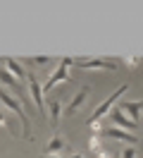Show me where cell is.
Instances as JSON below:
<instances>
[{"mask_svg":"<svg viewBox=\"0 0 143 158\" xmlns=\"http://www.w3.org/2000/svg\"><path fill=\"white\" fill-rule=\"evenodd\" d=\"M48 110H50V125L57 127V122H60V113H62V101L53 98L50 103H48Z\"/></svg>","mask_w":143,"mask_h":158,"instance_id":"cell-12","label":"cell"},{"mask_svg":"<svg viewBox=\"0 0 143 158\" xmlns=\"http://www.w3.org/2000/svg\"><path fill=\"white\" fill-rule=\"evenodd\" d=\"M74 65L79 69H117L112 60L105 58H91V60H74Z\"/></svg>","mask_w":143,"mask_h":158,"instance_id":"cell-5","label":"cell"},{"mask_svg":"<svg viewBox=\"0 0 143 158\" xmlns=\"http://www.w3.org/2000/svg\"><path fill=\"white\" fill-rule=\"evenodd\" d=\"M136 156H138L136 146H126V148L122 151V156H119V158H136Z\"/></svg>","mask_w":143,"mask_h":158,"instance_id":"cell-15","label":"cell"},{"mask_svg":"<svg viewBox=\"0 0 143 158\" xmlns=\"http://www.w3.org/2000/svg\"><path fill=\"white\" fill-rule=\"evenodd\" d=\"M29 62H36V65H48V62H53V58H46V55H38V58H29Z\"/></svg>","mask_w":143,"mask_h":158,"instance_id":"cell-16","label":"cell"},{"mask_svg":"<svg viewBox=\"0 0 143 158\" xmlns=\"http://www.w3.org/2000/svg\"><path fill=\"white\" fill-rule=\"evenodd\" d=\"M69 67H72V60H69V58H62V60H60V65H57V69L46 79L43 91H53V86H57V84L67 81V79H69Z\"/></svg>","mask_w":143,"mask_h":158,"instance_id":"cell-3","label":"cell"},{"mask_svg":"<svg viewBox=\"0 0 143 158\" xmlns=\"http://www.w3.org/2000/svg\"><path fill=\"white\" fill-rule=\"evenodd\" d=\"M119 108H122V113L129 120H133V122L138 125V120H141V110H143V98L141 101H124V103H119Z\"/></svg>","mask_w":143,"mask_h":158,"instance_id":"cell-7","label":"cell"},{"mask_svg":"<svg viewBox=\"0 0 143 158\" xmlns=\"http://www.w3.org/2000/svg\"><path fill=\"white\" fill-rule=\"evenodd\" d=\"M0 127H5L10 134H14V127H10V122H7V118H5V113H0Z\"/></svg>","mask_w":143,"mask_h":158,"instance_id":"cell-17","label":"cell"},{"mask_svg":"<svg viewBox=\"0 0 143 158\" xmlns=\"http://www.w3.org/2000/svg\"><path fill=\"white\" fill-rule=\"evenodd\" d=\"M122 62H124V65H126V67H136V65H138L141 60H138V58H124Z\"/></svg>","mask_w":143,"mask_h":158,"instance_id":"cell-18","label":"cell"},{"mask_svg":"<svg viewBox=\"0 0 143 158\" xmlns=\"http://www.w3.org/2000/svg\"><path fill=\"white\" fill-rule=\"evenodd\" d=\"M0 62L5 65V69H7L17 81H19V79H26V69H24V65H22L19 60H14V58H2Z\"/></svg>","mask_w":143,"mask_h":158,"instance_id":"cell-8","label":"cell"},{"mask_svg":"<svg viewBox=\"0 0 143 158\" xmlns=\"http://www.w3.org/2000/svg\"><path fill=\"white\" fill-rule=\"evenodd\" d=\"M0 81H2L5 86H10V89H17V86H19V84H17V79L12 77L7 69H0Z\"/></svg>","mask_w":143,"mask_h":158,"instance_id":"cell-13","label":"cell"},{"mask_svg":"<svg viewBox=\"0 0 143 158\" xmlns=\"http://www.w3.org/2000/svg\"><path fill=\"white\" fill-rule=\"evenodd\" d=\"M98 158H110V156H107V153H100V156H98Z\"/></svg>","mask_w":143,"mask_h":158,"instance_id":"cell-20","label":"cell"},{"mask_svg":"<svg viewBox=\"0 0 143 158\" xmlns=\"http://www.w3.org/2000/svg\"><path fill=\"white\" fill-rule=\"evenodd\" d=\"M26 81H29V89H31V98H34V103H36L38 113L43 115L46 113V103H43V86L38 84V79L34 72H26Z\"/></svg>","mask_w":143,"mask_h":158,"instance_id":"cell-4","label":"cell"},{"mask_svg":"<svg viewBox=\"0 0 143 158\" xmlns=\"http://www.w3.org/2000/svg\"><path fill=\"white\" fill-rule=\"evenodd\" d=\"M62 148H65V139H62V134H60V132H55V134L50 137V141H48V146H46V151H43V153H46V156H57Z\"/></svg>","mask_w":143,"mask_h":158,"instance_id":"cell-10","label":"cell"},{"mask_svg":"<svg viewBox=\"0 0 143 158\" xmlns=\"http://www.w3.org/2000/svg\"><path fill=\"white\" fill-rule=\"evenodd\" d=\"M112 158H119V156H112Z\"/></svg>","mask_w":143,"mask_h":158,"instance_id":"cell-21","label":"cell"},{"mask_svg":"<svg viewBox=\"0 0 143 158\" xmlns=\"http://www.w3.org/2000/svg\"><path fill=\"white\" fill-rule=\"evenodd\" d=\"M112 120H114V127H126L129 132L136 127V122L126 118V115L122 113V108H119V106H117V108H112Z\"/></svg>","mask_w":143,"mask_h":158,"instance_id":"cell-11","label":"cell"},{"mask_svg":"<svg viewBox=\"0 0 143 158\" xmlns=\"http://www.w3.org/2000/svg\"><path fill=\"white\" fill-rule=\"evenodd\" d=\"M46 158H67V156H46Z\"/></svg>","mask_w":143,"mask_h":158,"instance_id":"cell-19","label":"cell"},{"mask_svg":"<svg viewBox=\"0 0 143 158\" xmlns=\"http://www.w3.org/2000/svg\"><path fill=\"white\" fill-rule=\"evenodd\" d=\"M88 94H91V86H81V89L76 91V96L69 101V106H67V113H69V115L79 113V108H81V106L86 103V98H88Z\"/></svg>","mask_w":143,"mask_h":158,"instance_id":"cell-9","label":"cell"},{"mask_svg":"<svg viewBox=\"0 0 143 158\" xmlns=\"http://www.w3.org/2000/svg\"><path fill=\"white\" fill-rule=\"evenodd\" d=\"M126 89H129L126 84H122L119 89H114V94H110V96H107V98H105L103 103H100V106H98V108H95L93 113H91V118H88V125H95V122H100V120H103L105 115H107V113L112 110V106H114V103H117V101H119V98L124 96V91H126Z\"/></svg>","mask_w":143,"mask_h":158,"instance_id":"cell-2","label":"cell"},{"mask_svg":"<svg viewBox=\"0 0 143 158\" xmlns=\"http://www.w3.org/2000/svg\"><path fill=\"white\" fill-rule=\"evenodd\" d=\"M103 134L107 139H117V141H124V144H131V146H136L138 144V137L136 134H131V132H124V129H119V127H105L103 129Z\"/></svg>","mask_w":143,"mask_h":158,"instance_id":"cell-6","label":"cell"},{"mask_svg":"<svg viewBox=\"0 0 143 158\" xmlns=\"http://www.w3.org/2000/svg\"><path fill=\"white\" fill-rule=\"evenodd\" d=\"M88 148H91L93 153H98V151H100V139H98V134H93V137L88 139Z\"/></svg>","mask_w":143,"mask_h":158,"instance_id":"cell-14","label":"cell"},{"mask_svg":"<svg viewBox=\"0 0 143 158\" xmlns=\"http://www.w3.org/2000/svg\"><path fill=\"white\" fill-rule=\"evenodd\" d=\"M0 101H2V106H7L14 115H17L19 120H22V129H24V139H34V134H31V122H29V115H26V108H24V103L19 98H14L12 94H7L5 89H0Z\"/></svg>","mask_w":143,"mask_h":158,"instance_id":"cell-1","label":"cell"}]
</instances>
